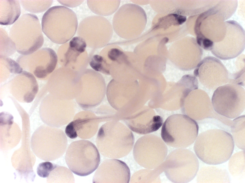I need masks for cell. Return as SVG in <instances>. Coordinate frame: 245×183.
Listing matches in <instances>:
<instances>
[{
  "mask_svg": "<svg viewBox=\"0 0 245 183\" xmlns=\"http://www.w3.org/2000/svg\"><path fill=\"white\" fill-rule=\"evenodd\" d=\"M0 30V44H2V49H0V56L6 57L10 56L14 54L17 50L15 43L10 37L8 36L6 33L2 29Z\"/></svg>",
  "mask_w": 245,
  "mask_h": 183,
  "instance_id": "83f0119b",
  "label": "cell"
},
{
  "mask_svg": "<svg viewBox=\"0 0 245 183\" xmlns=\"http://www.w3.org/2000/svg\"><path fill=\"white\" fill-rule=\"evenodd\" d=\"M199 126L196 122L187 115L176 114L166 120L161 129V136L168 145L184 148L193 144L197 136Z\"/></svg>",
  "mask_w": 245,
  "mask_h": 183,
  "instance_id": "8992f818",
  "label": "cell"
},
{
  "mask_svg": "<svg viewBox=\"0 0 245 183\" xmlns=\"http://www.w3.org/2000/svg\"><path fill=\"white\" fill-rule=\"evenodd\" d=\"M67 140L64 132L57 128L44 125L38 128L32 134L31 147L33 152L40 159L54 161L64 154Z\"/></svg>",
  "mask_w": 245,
  "mask_h": 183,
  "instance_id": "5b68a950",
  "label": "cell"
},
{
  "mask_svg": "<svg viewBox=\"0 0 245 183\" xmlns=\"http://www.w3.org/2000/svg\"><path fill=\"white\" fill-rule=\"evenodd\" d=\"M103 118L96 116L92 112L84 111L77 113L71 122L78 136L81 139H86L95 135L99 122Z\"/></svg>",
  "mask_w": 245,
  "mask_h": 183,
  "instance_id": "d6986e66",
  "label": "cell"
},
{
  "mask_svg": "<svg viewBox=\"0 0 245 183\" xmlns=\"http://www.w3.org/2000/svg\"><path fill=\"white\" fill-rule=\"evenodd\" d=\"M175 19L178 23L180 25L183 23L186 20V17L178 15L175 17Z\"/></svg>",
  "mask_w": 245,
  "mask_h": 183,
  "instance_id": "d6a6232c",
  "label": "cell"
},
{
  "mask_svg": "<svg viewBox=\"0 0 245 183\" xmlns=\"http://www.w3.org/2000/svg\"><path fill=\"white\" fill-rule=\"evenodd\" d=\"M0 24L9 25L16 22L21 13L19 0H0Z\"/></svg>",
  "mask_w": 245,
  "mask_h": 183,
  "instance_id": "7402d4cb",
  "label": "cell"
},
{
  "mask_svg": "<svg viewBox=\"0 0 245 183\" xmlns=\"http://www.w3.org/2000/svg\"><path fill=\"white\" fill-rule=\"evenodd\" d=\"M162 172L159 166L151 169H143L135 172L132 176L131 183H150L160 181L159 175Z\"/></svg>",
  "mask_w": 245,
  "mask_h": 183,
  "instance_id": "cb8c5ba5",
  "label": "cell"
},
{
  "mask_svg": "<svg viewBox=\"0 0 245 183\" xmlns=\"http://www.w3.org/2000/svg\"><path fill=\"white\" fill-rule=\"evenodd\" d=\"M42 30L37 16L26 14L22 16L12 26L9 36L15 43L17 52L27 55L34 53L42 46L44 39Z\"/></svg>",
  "mask_w": 245,
  "mask_h": 183,
  "instance_id": "277c9868",
  "label": "cell"
},
{
  "mask_svg": "<svg viewBox=\"0 0 245 183\" xmlns=\"http://www.w3.org/2000/svg\"><path fill=\"white\" fill-rule=\"evenodd\" d=\"M130 173L127 164L116 159L104 160L99 166L93 177V183L129 182Z\"/></svg>",
  "mask_w": 245,
  "mask_h": 183,
  "instance_id": "5bb4252c",
  "label": "cell"
},
{
  "mask_svg": "<svg viewBox=\"0 0 245 183\" xmlns=\"http://www.w3.org/2000/svg\"><path fill=\"white\" fill-rule=\"evenodd\" d=\"M27 145H22L12 156V165L19 174L26 180H34L35 174L33 167L35 161V156Z\"/></svg>",
  "mask_w": 245,
  "mask_h": 183,
  "instance_id": "ffe728a7",
  "label": "cell"
},
{
  "mask_svg": "<svg viewBox=\"0 0 245 183\" xmlns=\"http://www.w3.org/2000/svg\"><path fill=\"white\" fill-rule=\"evenodd\" d=\"M103 61V58L101 56L95 55L93 56L89 64L94 70L100 72L103 69L102 63Z\"/></svg>",
  "mask_w": 245,
  "mask_h": 183,
  "instance_id": "f546056e",
  "label": "cell"
},
{
  "mask_svg": "<svg viewBox=\"0 0 245 183\" xmlns=\"http://www.w3.org/2000/svg\"><path fill=\"white\" fill-rule=\"evenodd\" d=\"M55 165L48 161L40 163L37 168V174L41 177H47L54 168Z\"/></svg>",
  "mask_w": 245,
  "mask_h": 183,
  "instance_id": "f1b7e54d",
  "label": "cell"
},
{
  "mask_svg": "<svg viewBox=\"0 0 245 183\" xmlns=\"http://www.w3.org/2000/svg\"><path fill=\"white\" fill-rule=\"evenodd\" d=\"M25 10L31 13H38L44 11L51 5L52 0H20Z\"/></svg>",
  "mask_w": 245,
  "mask_h": 183,
  "instance_id": "484cf974",
  "label": "cell"
},
{
  "mask_svg": "<svg viewBox=\"0 0 245 183\" xmlns=\"http://www.w3.org/2000/svg\"><path fill=\"white\" fill-rule=\"evenodd\" d=\"M72 101L58 99L49 95L41 101L39 107L41 119L46 125L56 128L66 124L75 113Z\"/></svg>",
  "mask_w": 245,
  "mask_h": 183,
  "instance_id": "8fae6325",
  "label": "cell"
},
{
  "mask_svg": "<svg viewBox=\"0 0 245 183\" xmlns=\"http://www.w3.org/2000/svg\"><path fill=\"white\" fill-rule=\"evenodd\" d=\"M123 53L122 51L117 48H112L108 51V57L111 61H115Z\"/></svg>",
  "mask_w": 245,
  "mask_h": 183,
  "instance_id": "4dcf8cb0",
  "label": "cell"
},
{
  "mask_svg": "<svg viewBox=\"0 0 245 183\" xmlns=\"http://www.w3.org/2000/svg\"><path fill=\"white\" fill-rule=\"evenodd\" d=\"M18 76L20 82H15L13 79L11 82V93L19 102H31L39 90L36 80L32 73L26 71H23Z\"/></svg>",
  "mask_w": 245,
  "mask_h": 183,
  "instance_id": "e0dca14e",
  "label": "cell"
},
{
  "mask_svg": "<svg viewBox=\"0 0 245 183\" xmlns=\"http://www.w3.org/2000/svg\"><path fill=\"white\" fill-rule=\"evenodd\" d=\"M137 114L126 118V123L129 128L137 133L145 134L156 131L163 123L162 117L157 115L150 107L144 106Z\"/></svg>",
  "mask_w": 245,
  "mask_h": 183,
  "instance_id": "9a60e30c",
  "label": "cell"
},
{
  "mask_svg": "<svg viewBox=\"0 0 245 183\" xmlns=\"http://www.w3.org/2000/svg\"><path fill=\"white\" fill-rule=\"evenodd\" d=\"M78 25L74 12L62 6L49 9L43 15L41 21L43 33L51 41L59 44L66 42L73 37Z\"/></svg>",
  "mask_w": 245,
  "mask_h": 183,
  "instance_id": "3957f363",
  "label": "cell"
},
{
  "mask_svg": "<svg viewBox=\"0 0 245 183\" xmlns=\"http://www.w3.org/2000/svg\"><path fill=\"white\" fill-rule=\"evenodd\" d=\"M214 110L230 119L239 116L245 108V91L241 86L227 83L217 88L212 99Z\"/></svg>",
  "mask_w": 245,
  "mask_h": 183,
  "instance_id": "9c48e42d",
  "label": "cell"
},
{
  "mask_svg": "<svg viewBox=\"0 0 245 183\" xmlns=\"http://www.w3.org/2000/svg\"><path fill=\"white\" fill-rule=\"evenodd\" d=\"M65 160L70 170L81 176L94 171L100 163V154L95 146L90 141L79 140L72 142L66 150Z\"/></svg>",
  "mask_w": 245,
  "mask_h": 183,
  "instance_id": "ba28073f",
  "label": "cell"
},
{
  "mask_svg": "<svg viewBox=\"0 0 245 183\" xmlns=\"http://www.w3.org/2000/svg\"><path fill=\"white\" fill-rule=\"evenodd\" d=\"M47 182L49 183H74L75 179L69 169L55 164L47 177Z\"/></svg>",
  "mask_w": 245,
  "mask_h": 183,
  "instance_id": "d4e9b609",
  "label": "cell"
},
{
  "mask_svg": "<svg viewBox=\"0 0 245 183\" xmlns=\"http://www.w3.org/2000/svg\"><path fill=\"white\" fill-rule=\"evenodd\" d=\"M196 67L194 74L207 88L216 89L228 83V73L226 67L222 62L215 57H205Z\"/></svg>",
  "mask_w": 245,
  "mask_h": 183,
  "instance_id": "4fadbf2b",
  "label": "cell"
},
{
  "mask_svg": "<svg viewBox=\"0 0 245 183\" xmlns=\"http://www.w3.org/2000/svg\"><path fill=\"white\" fill-rule=\"evenodd\" d=\"M161 165L167 177L174 183H187L191 181L196 175L199 165L194 153L184 148L172 151Z\"/></svg>",
  "mask_w": 245,
  "mask_h": 183,
  "instance_id": "52a82bcc",
  "label": "cell"
},
{
  "mask_svg": "<svg viewBox=\"0 0 245 183\" xmlns=\"http://www.w3.org/2000/svg\"><path fill=\"white\" fill-rule=\"evenodd\" d=\"M133 152L134 159L138 164L145 168L152 169L164 161L168 150L160 137L150 134L143 136L137 140Z\"/></svg>",
  "mask_w": 245,
  "mask_h": 183,
  "instance_id": "30bf717a",
  "label": "cell"
},
{
  "mask_svg": "<svg viewBox=\"0 0 245 183\" xmlns=\"http://www.w3.org/2000/svg\"><path fill=\"white\" fill-rule=\"evenodd\" d=\"M234 146V140L229 133L221 130H208L200 133L194 148L197 157L205 163L219 164L231 157Z\"/></svg>",
  "mask_w": 245,
  "mask_h": 183,
  "instance_id": "6da1fadb",
  "label": "cell"
},
{
  "mask_svg": "<svg viewBox=\"0 0 245 183\" xmlns=\"http://www.w3.org/2000/svg\"><path fill=\"white\" fill-rule=\"evenodd\" d=\"M207 166L201 168L197 176L198 183H226L229 182L226 170L216 167Z\"/></svg>",
  "mask_w": 245,
  "mask_h": 183,
  "instance_id": "603a6c76",
  "label": "cell"
},
{
  "mask_svg": "<svg viewBox=\"0 0 245 183\" xmlns=\"http://www.w3.org/2000/svg\"><path fill=\"white\" fill-rule=\"evenodd\" d=\"M232 157L229 162V171L233 175H239L245 171V151L237 153Z\"/></svg>",
  "mask_w": 245,
  "mask_h": 183,
  "instance_id": "4316f807",
  "label": "cell"
},
{
  "mask_svg": "<svg viewBox=\"0 0 245 183\" xmlns=\"http://www.w3.org/2000/svg\"><path fill=\"white\" fill-rule=\"evenodd\" d=\"M134 141L132 133L128 128L121 123L113 121L101 127L96 143L102 155L116 159L128 154L132 149Z\"/></svg>",
  "mask_w": 245,
  "mask_h": 183,
  "instance_id": "7a4b0ae2",
  "label": "cell"
},
{
  "mask_svg": "<svg viewBox=\"0 0 245 183\" xmlns=\"http://www.w3.org/2000/svg\"><path fill=\"white\" fill-rule=\"evenodd\" d=\"M0 148L7 150L18 144L21 138V131L14 122L13 116L9 113H0Z\"/></svg>",
  "mask_w": 245,
  "mask_h": 183,
  "instance_id": "ac0fdd59",
  "label": "cell"
},
{
  "mask_svg": "<svg viewBox=\"0 0 245 183\" xmlns=\"http://www.w3.org/2000/svg\"><path fill=\"white\" fill-rule=\"evenodd\" d=\"M65 133L68 137L72 139L75 138L78 136L77 132L71 122L66 127Z\"/></svg>",
  "mask_w": 245,
  "mask_h": 183,
  "instance_id": "1f68e13d",
  "label": "cell"
},
{
  "mask_svg": "<svg viewBox=\"0 0 245 183\" xmlns=\"http://www.w3.org/2000/svg\"><path fill=\"white\" fill-rule=\"evenodd\" d=\"M245 56L242 55L230 59L224 60L223 64L228 73V83L241 86L245 84Z\"/></svg>",
  "mask_w": 245,
  "mask_h": 183,
  "instance_id": "44dd1931",
  "label": "cell"
},
{
  "mask_svg": "<svg viewBox=\"0 0 245 183\" xmlns=\"http://www.w3.org/2000/svg\"><path fill=\"white\" fill-rule=\"evenodd\" d=\"M225 36L221 41L214 43L211 50L215 56L223 60L235 58L245 48V31L241 26L234 21H226Z\"/></svg>",
  "mask_w": 245,
  "mask_h": 183,
  "instance_id": "7c38bea8",
  "label": "cell"
},
{
  "mask_svg": "<svg viewBox=\"0 0 245 183\" xmlns=\"http://www.w3.org/2000/svg\"><path fill=\"white\" fill-rule=\"evenodd\" d=\"M28 55L30 58L28 65L30 67L29 69L38 78H45L56 67L57 56L55 51L51 49L41 48Z\"/></svg>",
  "mask_w": 245,
  "mask_h": 183,
  "instance_id": "2e32d148",
  "label": "cell"
}]
</instances>
